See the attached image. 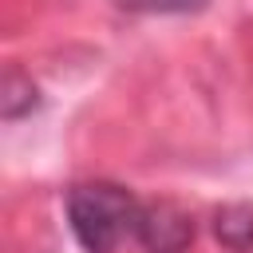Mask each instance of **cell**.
<instances>
[{
  "instance_id": "obj_1",
  "label": "cell",
  "mask_w": 253,
  "mask_h": 253,
  "mask_svg": "<svg viewBox=\"0 0 253 253\" xmlns=\"http://www.w3.org/2000/svg\"><path fill=\"white\" fill-rule=\"evenodd\" d=\"M138 198L115 182H79L67 190V221L83 253H115L123 237H134Z\"/></svg>"
},
{
  "instance_id": "obj_4",
  "label": "cell",
  "mask_w": 253,
  "mask_h": 253,
  "mask_svg": "<svg viewBox=\"0 0 253 253\" xmlns=\"http://www.w3.org/2000/svg\"><path fill=\"white\" fill-rule=\"evenodd\" d=\"M36 103H40V99H36V83H32L24 71H8V75H4V119L12 123V119H20V115H28Z\"/></svg>"
},
{
  "instance_id": "obj_3",
  "label": "cell",
  "mask_w": 253,
  "mask_h": 253,
  "mask_svg": "<svg viewBox=\"0 0 253 253\" xmlns=\"http://www.w3.org/2000/svg\"><path fill=\"white\" fill-rule=\"evenodd\" d=\"M213 237L229 253H249L253 249V206H245V202L221 206L213 213Z\"/></svg>"
},
{
  "instance_id": "obj_2",
  "label": "cell",
  "mask_w": 253,
  "mask_h": 253,
  "mask_svg": "<svg viewBox=\"0 0 253 253\" xmlns=\"http://www.w3.org/2000/svg\"><path fill=\"white\" fill-rule=\"evenodd\" d=\"M134 241L142 253H186L194 241V217L174 202H142L134 217Z\"/></svg>"
},
{
  "instance_id": "obj_5",
  "label": "cell",
  "mask_w": 253,
  "mask_h": 253,
  "mask_svg": "<svg viewBox=\"0 0 253 253\" xmlns=\"http://www.w3.org/2000/svg\"><path fill=\"white\" fill-rule=\"evenodd\" d=\"M126 12H198L206 0H115Z\"/></svg>"
}]
</instances>
